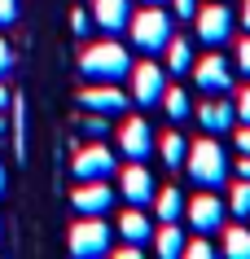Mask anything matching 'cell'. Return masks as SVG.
I'll return each instance as SVG.
<instances>
[{"label":"cell","instance_id":"cell-1","mask_svg":"<svg viewBox=\"0 0 250 259\" xmlns=\"http://www.w3.org/2000/svg\"><path fill=\"white\" fill-rule=\"evenodd\" d=\"M79 70L83 79H101V83H119L132 75V57H127L123 44L114 40H101V44H88L79 53Z\"/></svg>","mask_w":250,"mask_h":259},{"label":"cell","instance_id":"cell-2","mask_svg":"<svg viewBox=\"0 0 250 259\" xmlns=\"http://www.w3.org/2000/svg\"><path fill=\"white\" fill-rule=\"evenodd\" d=\"M184 171H189V180L193 185H202V189H215V185H224L228 180V154L220 150V141L202 137L189 145V154H184Z\"/></svg>","mask_w":250,"mask_h":259},{"label":"cell","instance_id":"cell-3","mask_svg":"<svg viewBox=\"0 0 250 259\" xmlns=\"http://www.w3.org/2000/svg\"><path fill=\"white\" fill-rule=\"evenodd\" d=\"M127 35H132V44H136L145 57H154V53H163L167 44H171V18H167L163 5H145V9L132 14Z\"/></svg>","mask_w":250,"mask_h":259},{"label":"cell","instance_id":"cell-4","mask_svg":"<svg viewBox=\"0 0 250 259\" xmlns=\"http://www.w3.org/2000/svg\"><path fill=\"white\" fill-rule=\"evenodd\" d=\"M66 246H70V255H79V259H97V255H106V250H110V224H106L101 215L79 220V224L70 229Z\"/></svg>","mask_w":250,"mask_h":259},{"label":"cell","instance_id":"cell-5","mask_svg":"<svg viewBox=\"0 0 250 259\" xmlns=\"http://www.w3.org/2000/svg\"><path fill=\"white\" fill-rule=\"evenodd\" d=\"M167 66H158L154 57H145L140 66H132V101L136 106H163V93H167Z\"/></svg>","mask_w":250,"mask_h":259},{"label":"cell","instance_id":"cell-6","mask_svg":"<svg viewBox=\"0 0 250 259\" xmlns=\"http://www.w3.org/2000/svg\"><path fill=\"white\" fill-rule=\"evenodd\" d=\"M193 22H197V44H211V49H220V44L233 40V9H228L224 0L207 5V9H197Z\"/></svg>","mask_w":250,"mask_h":259},{"label":"cell","instance_id":"cell-7","mask_svg":"<svg viewBox=\"0 0 250 259\" xmlns=\"http://www.w3.org/2000/svg\"><path fill=\"white\" fill-rule=\"evenodd\" d=\"M70 171H75V180H110L114 171H119V163H114V150H110V145L92 141V145L75 150V163H70Z\"/></svg>","mask_w":250,"mask_h":259},{"label":"cell","instance_id":"cell-8","mask_svg":"<svg viewBox=\"0 0 250 259\" xmlns=\"http://www.w3.org/2000/svg\"><path fill=\"white\" fill-rule=\"evenodd\" d=\"M189 75H193V83H197L207 97H224L228 88H233V70H228V62L220 57V49H215V53H207L202 62H193V70H189Z\"/></svg>","mask_w":250,"mask_h":259},{"label":"cell","instance_id":"cell-9","mask_svg":"<svg viewBox=\"0 0 250 259\" xmlns=\"http://www.w3.org/2000/svg\"><path fill=\"white\" fill-rule=\"evenodd\" d=\"M79 110H88V114H123L127 110V93L119 88V83L92 79L88 88H79Z\"/></svg>","mask_w":250,"mask_h":259},{"label":"cell","instance_id":"cell-10","mask_svg":"<svg viewBox=\"0 0 250 259\" xmlns=\"http://www.w3.org/2000/svg\"><path fill=\"white\" fill-rule=\"evenodd\" d=\"M184 211H189V224H193V233H207V237H211V233H220V229H224L228 202H220L211 189H202L197 198H189V206H184Z\"/></svg>","mask_w":250,"mask_h":259},{"label":"cell","instance_id":"cell-11","mask_svg":"<svg viewBox=\"0 0 250 259\" xmlns=\"http://www.w3.org/2000/svg\"><path fill=\"white\" fill-rule=\"evenodd\" d=\"M70 206H75L79 215H106L114 206V189L106 180H79V189L70 193Z\"/></svg>","mask_w":250,"mask_h":259},{"label":"cell","instance_id":"cell-12","mask_svg":"<svg viewBox=\"0 0 250 259\" xmlns=\"http://www.w3.org/2000/svg\"><path fill=\"white\" fill-rule=\"evenodd\" d=\"M119 150L132 158V163H145L154 150V132L149 123L140 119V114H132V119H123V127H119Z\"/></svg>","mask_w":250,"mask_h":259},{"label":"cell","instance_id":"cell-13","mask_svg":"<svg viewBox=\"0 0 250 259\" xmlns=\"http://www.w3.org/2000/svg\"><path fill=\"white\" fill-rule=\"evenodd\" d=\"M119 189H123V198L132 206H149L154 202V176H149V167L145 163H132V167H123V176H119Z\"/></svg>","mask_w":250,"mask_h":259},{"label":"cell","instance_id":"cell-14","mask_svg":"<svg viewBox=\"0 0 250 259\" xmlns=\"http://www.w3.org/2000/svg\"><path fill=\"white\" fill-rule=\"evenodd\" d=\"M197 123L207 127L211 137H224V132H233V127H237V110H233V101L211 97V101H202V106H197Z\"/></svg>","mask_w":250,"mask_h":259},{"label":"cell","instance_id":"cell-15","mask_svg":"<svg viewBox=\"0 0 250 259\" xmlns=\"http://www.w3.org/2000/svg\"><path fill=\"white\" fill-rule=\"evenodd\" d=\"M92 22H97L106 35H119V31H127V22H132V5H127V0H92Z\"/></svg>","mask_w":250,"mask_h":259},{"label":"cell","instance_id":"cell-16","mask_svg":"<svg viewBox=\"0 0 250 259\" xmlns=\"http://www.w3.org/2000/svg\"><path fill=\"white\" fill-rule=\"evenodd\" d=\"M119 233H123V242L145 246V242L154 237V224H149V215H145L140 206H127L123 215H119Z\"/></svg>","mask_w":250,"mask_h":259},{"label":"cell","instance_id":"cell-17","mask_svg":"<svg viewBox=\"0 0 250 259\" xmlns=\"http://www.w3.org/2000/svg\"><path fill=\"white\" fill-rule=\"evenodd\" d=\"M154 250H158L163 259L184 255V229H180V220H163V229H154Z\"/></svg>","mask_w":250,"mask_h":259},{"label":"cell","instance_id":"cell-18","mask_svg":"<svg viewBox=\"0 0 250 259\" xmlns=\"http://www.w3.org/2000/svg\"><path fill=\"white\" fill-rule=\"evenodd\" d=\"M154 211H158V220H180L184 215V189L180 185H163L154 193Z\"/></svg>","mask_w":250,"mask_h":259},{"label":"cell","instance_id":"cell-19","mask_svg":"<svg viewBox=\"0 0 250 259\" xmlns=\"http://www.w3.org/2000/svg\"><path fill=\"white\" fill-rule=\"evenodd\" d=\"M189 70H193V49L171 35V44H167V75H171V79H184Z\"/></svg>","mask_w":250,"mask_h":259},{"label":"cell","instance_id":"cell-20","mask_svg":"<svg viewBox=\"0 0 250 259\" xmlns=\"http://www.w3.org/2000/svg\"><path fill=\"white\" fill-rule=\"evenodd\" d=\"M224 255H228V259H250V229H246V224H237V220H233V224H224Z\"/></svg>","mask_w":250,"mask_h":259},{"label":"cell","instance_id":"cell-21","mask_svg":"<svg viewBox=\"0 0 250 259\" xmlns=\"http://www.w3.org/2000/svg\"><path fill=\"white\" fill-rule=\"evenodd\" d=\"M163 110H167V119H171V123H184L189 114H193V101H189V93H184V88H171V83H167Z\"/></svg>","mask_w":250,"mask_h":259},{"label":"cell","instance_id":"cell-22","mask_svg":"<svg viewBox=\"0 0 250 259\" xmlns=\"http://www.w3.org/2000/svg\"><path fill=\"white\" fill-rule=\"evenodd\" d=\"M158 154H163V163L171 167V171H180V167H184V154H189V145H184L180 132H167V137L158 141Z\"/></svg>","mask_w":250,"mask_h":259},{"label":"cell","instance_id":"cell-23","mask_svg":"<svg viewBox=\"0 0 250 259\" xmlns=\"http://www.w3.org/2000/svg\"><path fill=\"white\" fill-rule=\"evenodd\" d=\"M228 215H237V220H250V180H241V176H237L233 193H228Z\"/></svg>","mask_w":250,"mask_h":259},{"label":"cell","instance_id":"cell-24","mask_svg":"<svg viewBox=\"0 0 250 259\" xmlns=\"http://www.w3.org/2000/svg\"><path fill=\"white\" fill-rule=\"evenodd\" d=\"M215 250H211V242H207V233H197L193 242H184V259H211Z\"/></svg>","mask_w":250,"mask_h":259},{"label":"cell","instance_id":"cell-25","mask_svg":"<svg viewBox=\"0 0 250 259\" xmlns=\"http://www.w3.org/2000/svg\"><path fill=\"white\" fill-rule=\"evenodd\" d=\"M233 110H237V123H250V79H246V88L233 97Z\"/></svg>","mask_w":250,"mask_h":259},{"label":"cell","instance_id":"cell-26","mask_svg":"<svg viewBox=\"0 0 250 259\" xmlns=\"http://www.w3.org/2000/svg\"><path fill=\"white\" fill-rule=\"evenodd\" d=\"M237 70H241V79H250V31H246V40L237 44Z\"/></svg>","mask_w":250,"mask_h":259},{"label":"cell","instance_id":"cell-27","mask_svg":"<svg viewBox=\"0 0 250 259\" xmlns=\"http://www.w3.org/2000/svg\"><path fill=\"white\" fill-rule=\"evenodd\" d=\"M18 22V0H0V27H14Z\"/></svg>","mask_w":250,"mask_h":259},{"label":"cell","instance_id":"cell-28","mask_svg":"<svg viewBox=\"0 0 250 259\" xmlns=\"http://www.w3.org/2000/svg\"><path fill=\"white\" fill-rule=\"evenodd\" d=\"M167 5H171V14H176V18H193L197 14V0H167Z\"/></svg>","mask_w":250,"mask_h":259},{"label":"cell","instance_id":"cell-29","mask_svg":"<svg viewBox=\"0 0 250 259\" xmlns=\"http://www.w3.org/2000/svg\"><path fill=\"white\" fill-rule=\"evenodd\" d=\"M83 132H88V137H101V132H106V114H88V119H83Z\"/></svg>","mask_w":250,"mask_h":259},{"label":"cell","instance_id":"cell-30","mask_svg":"<svg viewBox=\"0 0 250 259\" xmlns=\"http://www.w3.org/2000/svg\"><path fill=\"white\" fill-rule=\"evenodd\" d=\"M88 27H92V18L83 14V9H75V14H70V31H75V35H83Z\"/></svg>","mask_w":250,"mask_h":259},{"label":"cell","instance_id":"cell-31","mask_svg":"<svg viewBox=\"0 0 250 259\" xmlns=\"http://www.w3.org/2000/svg\"><path fill=\"white\" fill-rule=\"evenodd\" d=\"M233 145H237L241 154H250V123H241V127L233 132Z\"/></svg>","mask_w":250,"mask_h":259},{"label":"cell","instance_id":"cell-32","mask_svg":"<svg viewBox=\"0 0 250 259\" xmlns=\"http://www.w3.org/2000/svg\"><path fill=\"white\" fill-rule=\"evenodd\" d=\"M9 70H14V49H9V44L0 40V79H5Z\"/></svg>","mask_w":250,"mask_h":259},{"label":"cell","instance_id":"cell-33","mask_svg":"<svg viewBox=\"0 0 250 259\" xmlns=\"http://www.w3.org/2000/svg\"><path fill=\"white\" fill-rule=\"evenodd\" d=\"M237 176L250 180V154H241V158H237Z\"/></svg>","mask_w":250,"mask_h":259},{"label":"cell","instance_id":"cell-34","mask_svg":"<svg viewBox=\"0 0 250 259\" xmlns=\"http://www.w3.org/2000/svg\"><path fill=\"white\" fill-rule=\"evenodd\" d=\"M241 27L250 31V0H246V5H241Z\"/></svg>","mask_w":250,"mask_h":259},{"label":"cell","instance_id":"cell-35","mask_svg":"<svg viewBox=\"0 0 250 259\" xmlns=\"http://www.w3.org/2000/svg\"><path fill=\"white\" fill-rule=\"evenodd\" d=\"M0 110H9V88L0 83Z\"/></svg>","mask_w":250,"mask_h":259},{"label":"cell","instance_id":"cell-36","mask_svg":"<svg viewBox=\"0 0 250 259\" xmlns=\"http://www.w3.org/2000/svg\"><path fill=\"white\" fill-rule=\"evenodd\" d=\"M140 5H167V0H140Z\"/></svg>","mask_w":250,"mask_h":259},{"label":"cell","instance_id":"cell-37","mask_svg":"<svg viewBox=\"0 0 250 259\" xmlns=\"http://www.w3.org/2000/svg\"><path fill=\"white\" fill-rule=\"evenodd\" d=\"M0 193H5V167H0Z\"/></svg>","mask_w":250,"mask_h":259},{"label":"cell","instance_id":"cell-38","mask_svg":"<svg viewBox=\"0 0 250 259\" xmlns=\"http://www.w3.org/2000/svg\"><path fill=\"white\" fill-rule=\"evenodd\" d=\"M0 132H5V110H0Z\"/></svg>","mask_w":250,"mask_h":259}]
</instances>
